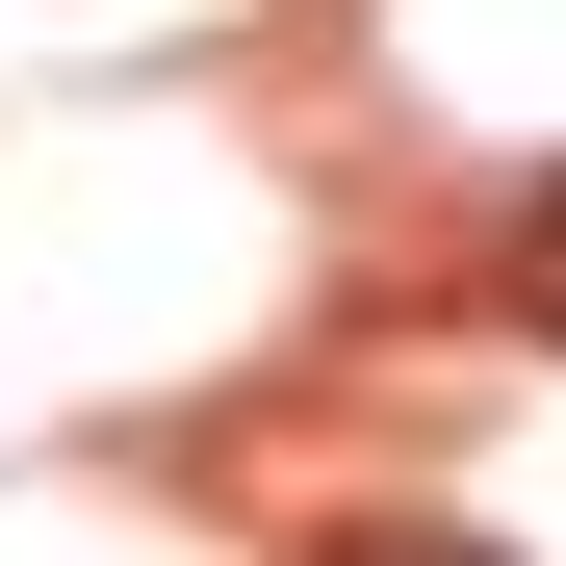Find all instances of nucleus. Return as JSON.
Here are the masks:
<instances>
[{
  "label": "nucleus",
  "instance_id": "nucleus-1",
  "mask_svg": "<svg viewBox=\"0 0 566 566\" xmlns=\"http://www.w3.org/2000/svg\"><path fill=\"white\" fill-rule=\"evenodd\" d=\"M515 310L566 335V180H541V207H515Z\"/></svg>",
  "mask_w": 566,
  "mask_h": 566
}]
</instances>
